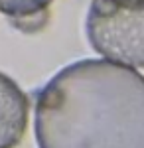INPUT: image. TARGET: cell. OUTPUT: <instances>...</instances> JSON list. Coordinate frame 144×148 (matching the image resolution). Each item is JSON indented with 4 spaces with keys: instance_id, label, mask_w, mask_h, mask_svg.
Here are the masks:
<instances>
[{
    "instance_id": "2",
    "label": "cell",
    "mask_w": 144,
    "mask_h": 148,
    "mask_svg": "<svg viewBox=\"0 0 144 148\" xmlns=\"http://www.w3.org/2000/svg\"><path fill=\"white\" fill-rule=\"evenodd\" d=\"M87 40L109 61L144 67V0H93Z\"/></svg>"
},
{
    "instance_id": "3",
    "label": "cell",
    "mask_w": 144,
    "mask_h": 148,
    "mask_svg": "<svg viewBox=\"0 0 144 148\" xmlns=\"http://www.w3.org/2000/svg\"><path fill=\"white\" fill-rule=\"evenodd\" d=\"M30 101L18 83L0 73V148H16L28 128Z\"/></svg>"
},
{
    "instance_id": "5",
    "label": "cell",
    "mask_w": 144,
    "mask_h": 148,
    "mask_svg": "<svg viewBox=\"0 0 144 148\" xmlns=\"http://www.w3.org/2000/svg\"><path fill=\"white\" fill-rule=\"evenodd\" d=\"M49 20V12H36V14H28V16H18V18H8L12 28H16L22 34H38L40 30H44Z\"/></svg>"
},
{
    "instance_id": "4",
    "label": "cell",
    "mask_w": 144,
    "mask_h": 148,
    "mask_svg": "<svg viewBox=\"0 0 144 148\" xmlns=\"http://www.w3.org/2000/svg\"><path fill=\"white\" fill-rule=\"evenodd\" d=\"M51 2L53 0H0V12L8 18H18L47 10Z\"/></svg>"
},
{
    "instance_id": "1",
    "label": "cell",
    "mask_w": 144,
    "mask_h": 148,
    "mask_svg": "<svg viewBox=\"0 0 144 148\" xmlns=\"http://www.w3.org/2000/svg\"><path fill=\"white\" fill-rule=\"evenodd\" d=\"M40 148H144V75L109 59L59 69L36 99Z\"/></svg>"
}]
</instances>
